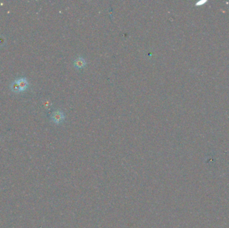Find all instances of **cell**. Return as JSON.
Returning a JSON list of instances; mask_svg holds the SVG:
<instances>
[{
  "label": "cell",
  "instance_id": "cell-3",
  "mask_svg": "<svg viewBox=\"0 0 229 228\" xmlns=\"http://www.w3.org/2000/svg\"><path fill=\"white\" fill-rule=\"evenodd\" d=\"M86 64V60L82 57H78L77 59H75V60L74 62V66H75V68H84Z\"/></svg>",
  "mask_w": 229,
  "mask_h": 228
},
{
  "label": "cell",
  "instance_id": "cell-2",
  "mask_svg": "<svg viewBox=\"0 0 229 228\" xmlns=\"http://www.w3.org/2000/svg\"><path fill=\"white\" fill-rule=\"evenodd\" d=\"M15 80L17 81L19 88H20L21 92L24 91V90H26L27 88H28L29 83H28V81H27V80L26 79V78L21 77V78H18V79H16Z\"/></svg>",
  "mask_w": 229,
  "mask_h": 228
},
{
  "label": "cell",
  "instance_id": "cell-1",
  "mask_svg": "<svg viewBox=\"0 0 229 228\" xmlns=\"http://www.w3.org/2000/svg\"><path fill=\"white\" fill-rule=\"evenodd\" d=\"M65 119V113L60 110H57V111L53 112V113L51 115V120L55 124H60Z\"/></svg>",
  "mask_w": 229,
  "mask_h": 228
},
{
  "label": "cell",
  "instance_id": "cell-4",
  "mask_svg": "<svg viewBox=\"0 0 229 228\" xmlns=\"http://www.w3.org/2000/svg\"><path fill=\"white\" fill-rule=\"evenodd\" d=\"M10 88H11V90H12V91L14 92L18 93V92H21L20 91V88H19V86L16 80H14V82H11V85H10Z\"/></svg>",
  "mask_w": 229,
  "mask_h": 228
}]
</instances>
